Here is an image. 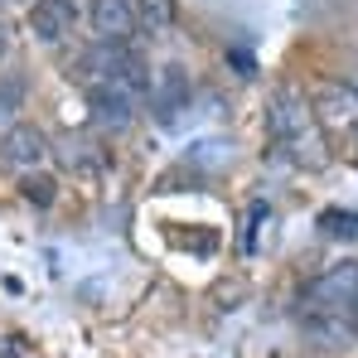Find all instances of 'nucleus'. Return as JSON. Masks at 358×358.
Instances as JSON below:
<instances>
[{
	"label": "nucleus",
	"instance_id": "nucleus-1",
	"mask_svg": "<svg viewBox=\"0 0 358 358\" xmlns=\"http://www.w3.org/2000/svg\"><path fill=\"white\" fill-rule=\"evenodd\" d=\"M266 136H271V150H281L291 165H305V170H324L329 165V141H324V131H320V121L310 112V102L291 92V87H281V92H271V102H266Z\"/></svg>",
	"mask_w": 358,
	"mask_h": 358
},
{
	"label": "nucleus",
	"instance_id": "nucleus-2",
	"mask_svg": "<svg viewBox=\"0 0 358 358\" xmlns=\"http://www.w3.org/2000/svg\"><path fill=\"white\" fill-rule=\"evenodd\" d=\"M358 300V262H334L320 276L305 281L300 305H320V310H349Z\"/></svg>",
	"mask_w": 358,
	"mask_h": 358
},
{
	"label": "nucleus",
	"instance_id": "nucleus-3",
	"mask_svg": "<svg viewBox=\"0 0 358 358\" xmlns=\"http://www.w3.org/2000/svg\"><path fill=\"white\" fill-rule=\"evenodd\" d=\"M49 155V136L34 126V121H10L5 136H0V165L24 175V170H39Z\"/></svg>",
	"mask_w": 358,
	"mask_h": 358
},
{
	"label": "nucleus",
	"instance_id": "nucleus-4",
	"mask_svg": "<svg viewBox=\"0 0 358 358\" xmlns=\"http://www.w3.org/2000/svg\"><path fill=\"white\" fill-rule=\"evenodd\" d=\"M300 329H305V339L310 344H320V349H349L358 339L354 320H349V310H320V305H300Z\"/></svg>",
	"mask_w": 358,
	"mask_h": 358
},
{
	"label": "nucleus",
	"instance_id": "nucleus-5",
	"mask_svg": "<svg viewBox=\"0 0 358 358\" xmlns=\"http://www.w3.org/2000/svg\"><path fill=\"white\" fill-rule=\"evenodd\" d=\"M87 24L97 39H112V44H131L136 29H141V15H136V0H87Z\"/></svg>",
	"mask_w": 358,
	"mask_h": 358
},
{
	"label": "nucleus",
	"instance_id": "nucleus-6",
	"mask_svg": "<svg viewBox=\"0 0 358 358\" xmlns=\"http://www.w3.org/2000/svg\"><path fill=\"white\" fill-rule=\"evenodd\" d=\"M87 107H92V117L102 121V126H112V131H126L131 121H136V97L131 92H121L117 83H107V78H92L87 83Z\"/></svg>",
	"mask_w": 358,
	"mask_h": 358
},
{
	"label": "nucleus",
	"instance_id": "nucleus-7",
	"mask_svg": "<svg viewBox=\"0 0 358 358\" xmlns=\"http://www.w3.org/2000/svg\"><path fill=\"white\" fill-rule=\"evenodd\" d=\"M78 24V5L73 0H34L29 5V34L39 44H63Z\"/></svg>",
	"mask_w": 358,
	"mask_h": 358
},
{
	"label": "nucleus",
	"instance_id": "nucleus-8",
	"mask_svg": "<svg viewBox=\"0 0 358 358\" xmlns=\"http://www.w3.org/2000/svg\"><path fill=\"white\" fill-rule=\"evenodd\" d=\"M189 97H194V87H189V73L179 63L160 68V78H150V107L160 121H175L179 112H189Z\"/></svg>",
	"mask_w": 358,
	"mask_h": 358
},
{
	"label": "nucleus",
	"instance_id": "nucleus-9",
	"mask_svg": "<svg viewBox=\"0 0 358 358\" xmlns=\"http://www.w3.org/2000/svg\"><path fill=\"white\" fill-rule=\"evenodd\" d=\"M310 112H315V121H320V131H349V126L358 121V92H354V87L329 83Z\"/></svg>",
	"mask_w": 358,
	"mask_h": 358
},
{
	"label": "nucleus",
	"instance_id": "nucleus-10",
	"mask_svg": "<svg viewBox=\"0 0 358 358\" xmlns=\"http://www.w3.org/2000/svg\"><path fill=\"white\" fill-rule=\"evenodd\" d=\"M59 150H63V165H68L73 175H83V179H102V175H107V165H112V155H107L102 145L78 141V136H68Z\"/></svg>",
	"mask_w": 358,
	"mask_h": 358
},
{
	"label": "nucleus",
	"instance_id": "nucleus-11",
	"mask_svg": "<svg viewBox=\"0 0 358 358\" xmlns=\"http://www.w3.org/2000/svg\"><path fill=\"white\" fill-rule=\"evenodd\" d=\"M20 194H24V203H34V208H54L59 179L44 175V170H24V175H20Z\"/></svg>",
	"mask_w": 358,
	"mask_h": 358
},
{
	"label": "nucleus",
	"instance_id": "nucleus-12",
	"mask_svg": "<svg viewBox=\"0 0 358 358\" xmlns=\"http://www.w3.org/2000/svg\"><path fill=\"white\" fill-rule=\"evenodd\" d=\"M24 92H29L24 73H0V121L5 126L15 121V112H24Z\"/></svg>",
	"mask_w": 358,
	"mask_h": 358
},
{
	"label": "nucleus",
	"instance_id": "nucleus-13",
	"mask_svg": "<svg viewBox=\"0 0 358 358\" xmlns=\"http://www.w3.org/2000/svg\"><path fill=\"white\" fill-rule=\"evenodd\" d=\"M320 233L329 242H358V213H349V208H324L320 213Z\"/></svg>",
	"mask_w": 358,
	"mask_h": 358
},
{
	"label": "nucleus",
	"instance_id": "nucleus-14",
	"mask_svg": "<svg viewBox=\"0 0 358 358\" xmlns=\"http://www.w3.org/2000/svg\"><path fill=\"white\" fill-rule=\"evenodd\" d=\"M136 15H141L150 29H170V24L179 20V5H175V0H141Z\"/></svg>",
	"mask_w": 358,
	"mask_h": 358
},
{
	"label": "nucleus",
	"instance_id": "nucleus-15",
	"mask_svg": "<svg viewBox=\"0 0 358 358\" xmlns=\"http://www.w3.org/2000/svg\"><path fill=\"white\" fill-rule=\"evenodd\" d=\"M0 358H24V344L20 339H0Z\"/></svg>",
	"mask_w": 358,
	"mask_h": 358
},
{
	"label": "nucleus",
	"instance_id": "nucleus-16",
	"mask_svg": "<svg viewBox=\"0 0 358 358\" xmlns=\"http://www.w3.org/2000/svg\"><path fill=\"white\" fill-rule=\"evenodd\" d=\"M344 150H349V155H354V160H358V121H354V126H349V131H344Z\"/></svg>",
	"mask_w": 358,
	"mask_h": 358
},
{
	"label": "nucleus",
	"instance_id": "nucleus-17",
	"mask_svg": "<svg viewBox=\"0 0 358 358\" xmlns=\"http://www.w3.org/2000/svg\"><path fill=\"white\" fill-rule=\"evenodd\" d=\"M10 54V29H5V20H0V59Z\"/></svg>",
	"mask_w": 358,
	"mask_h": 358
},
{
	"label": "nucleus",
	"instance_id": "nucleus-18",
	"mask_svg": "<svg viewBox=\"0 0 358 358\" xmlns=\"http://www.w3.org/2000/svg\"><path fill=\"white\" fill-rule=\"evenodd\" d=\"M349 320H354V329H358V300H354V305H349Z\"/></svg>",
	"mask_w": 358,
	"mask_h": 358
},
{
	"label": "nucleus",
	"instance_id": "nucleus-19",
	"mask_svg": "<svg viewBox=\"0 0 358 358\" xmlns=\"http://www.w3.org/2000/svg\"><path fill=\"white\" fill-rule=\"evenodd\" d=\"M354 92H358V78H354Z\"/></svg>",
	"mask_w": 358,
	"mask_h": 358
}]
</instances>
